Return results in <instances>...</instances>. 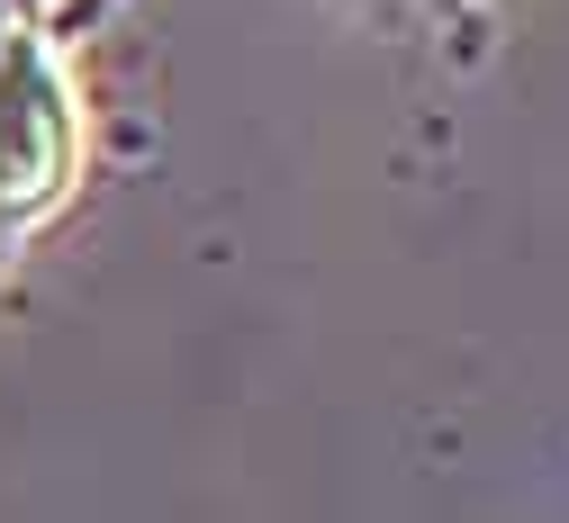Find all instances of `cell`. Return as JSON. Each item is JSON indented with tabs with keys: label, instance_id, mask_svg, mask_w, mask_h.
I'll use <instances>...</instances> for the list:
<instances>
[{
	"label": "cell",
	"instance_id": "1",
	"mask_svg": "<svg viewBox=\"0 0 569 523\" xmlns=\"http://www.w3.org/2000/svg\"><path fill=\"white\" fill-rule=\"evenodd\" d=\"M73 144H82V127L54 82V54L28 28H10L0 37V208L10 217L54 208L63 181H73Z\"/></svg>",
	"mask_w": 569,
	"mask_h": 523
}]
</instances>
